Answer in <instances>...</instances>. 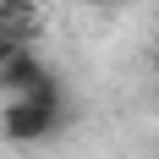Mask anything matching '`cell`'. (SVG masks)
I'll return each instance as SVG.
<instances>
[{"label":"cell","mask_w":159,"mask_h":159,"mask_svg":"<svg viewBox=\"0 0 159 159\" xmlns=\"http://www.w3.org/2000/svg\"><path fill=\"white\" fill-rule=\"evenodd\" d=\"M110 6H126V0H110Z\"/></svg>","instance_id":"obj_5"},{"label":"cell","mask_w":159,"mask_h":159,"mask_svg":"<svg viewBox=\"0 0 159 159\" xmlns=\"http://www.w3.org/2000/svg\"><path fill=\"white\" fill-rule=\"evenodd\" d=\"M55 126H61V110L39 104V99H6V110H0V132L11 143H44Z\"/></svg>","instance_id":"obj_1"},{"label":"cell","mask_w":159,"mask_h":159,"mask_svg":"<svg viewBox=\"0 0 159 159\" xmlns=\"http://www.w3.org/2000/svg\"><path fill=\"white\" fill-rule=\"evenodd\" d=\"M0 16H28V0H0Z\"/></svg>","instance_id":"obj_3"},{"label":"cell","mask_w":159,"mask_h":159,"mask_svg":"<svg viewBox=\"0 0 159 159\" xmlns=\"http://www.w3.org/2000/svg\"><path fill=\"white\" fill-rule=\"evenodd\" d=\"M11 49H16V39H6V33H0V66L11 61Z\"/></svg>","instance_id":"obj_4"},{"label":"cell","mask_w":159,"mask_h":159,"mask_svg":"<svg viewBox=\"0 0 159 159\" xmlns=\"http://www.w3.org/2000/svg\"><path fill=\"white\" fill-rule=\"evenodd\" d=\"M44 77H49V66L39 61L33 49H22V44L11 49V61L0 66V88H6V93H11V99H22V93H33V88H39V82H44Z\"/></svg>","instance_id":"obj_2"}]
</instances>
